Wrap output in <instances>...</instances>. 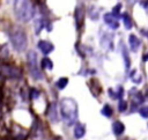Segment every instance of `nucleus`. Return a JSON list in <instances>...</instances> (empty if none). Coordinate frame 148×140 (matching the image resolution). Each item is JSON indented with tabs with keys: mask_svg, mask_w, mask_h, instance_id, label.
<instances>
[{
	"mask_svg": "<svg viewBox=\"0 0 148 140\" xmlns=\"http://www.w3.org/2000/svg\"><path fill=\"white\" fill-rule=\"evenodd\" d=\"M101 112H102V115L103 116H105V117H108V118H110L111 116H112V108L109 105V104H104V106L102 108V110H101Z\"/></svg>",
	"mask_w": 148,
	"mask_h": 140,
	"instance_id": "obj_17",
	"label": "nucleus"
},
{
	"mask_svg": "<svg viewBox=\"0 0 148 140\" xmlns=\"http://www.w3.org/2000/svg\"><path fill=\"white\" fill-rule=\"evenodd\" d=\"M123 21H124V27L126 29H131L133 27V22H132V19L131 16L127 14V13H124L123 15Z\"/></svg>",
	"mask_w": 148,
	"mask_h": 140,
	"instance_id": "obj_14",
	"label": "nucleus"
},
{
	"mask_svg": "<svg viewBox=\"0 0 148 140\" xmlns=\"http://www.w3.org/2000/svg\"><path fill=\"white\" fill-rule=\"evenodd\" d=\"M59 111L62 120L68 125H73L77 119V103L71 97H64L59 103Z\"/></svg>",
	"mask_w": 148,
	"mask_h": 140,
	"instance_id": "obj_1",
	"label": "nucleus"
},
{
	"mask_svg": "<svg viewBox=\"0 0 148 140\" xmlns=\"http://www.w3.org/2000/svg\"><path fill=\"white\" fill-rule=\"evenodd\" d=\"M27 60H28V68H29L30 75L36 80H40L42 79V72H40V69L38 68V65H37V54H36V52L35 51H29Z\"/></svg>",
	"mask_w": 148,
	"mask_h": 140,
	"instance_id": "obj_5",
	"label": "nucleus"
},
{
	"mask_svg": "<svg viewBox=\"0 0 148 140\" xmlns=\"http://www.w3.org/2000/svg\"><path fill=\"white\" fill-rule=\"evenodd\" d=\"M39 96H40V91L37 90V89H35V88H32L31 91H30V97H31V100H37Z\"/></svg>",
	"mask_w": 148,
	"mask_h": 140,
	"instance_id": "obj_20",
	"label": "nucleus"
},
{
	"mask_svg": "<svg viewBox=\"0 0 148 140\" xmlns=\"http://www.w3.org/2000/svg\"><path fill=\"white\" fill-rule=\"evenodd\" d=\"M140 5H141V7H143V8L148 9V1H141V2H140Z\"/></svg>",
	"mask_w": 148,
	"mask_h": 140,
	"instance_id": "obj_22",
	"label": "nucleus"
},
{
	"mask_svg": "<svg viewBox=\"0 0 148 140\" xmlns=\"http://www.w3.org/2000/svg\"><path fill=\"white\" fill-rule=\"evenodd\" d=\"M14 13L16 17L22 22H28L32 19L35 14L34 3L27 0H20L14 2Z\"/></svg>",
	"mask_w": 148,
	"mask_h": 140,
	"instance_id": "obj_2",
	"label": "nucleus"
},
{
	"mask_svg": "<svg viewBox=\"0 0 148 140\" xmlns=\"http://www.w3.org/2000/svg\"><path fill=\"white\" fill-rule=\"evenodd\" d=\"M139 112H140V115H141L142 118L148 119V106H141L140 110H139Z\"/></svg>",
	"mask_w": 148,
	"mask_h": 140,
	"instance_id": "obj_21",
	"label": "nucleus"
},
{
	"mask_svg": "<svg viewBox=\"0 0 148 140\" xmlns=\"http://www.w3.org/2000/svg\"><path fill=\"white\" fill-rule=\"evenodd\" d=\"M40 66H42L43 69L51 71V69L53 68V62L51 61V59H49V58H44V59H42V64H40Z\"/></svg>",
	"mask_w": 148,
	"mask_h": 140,
	"instance_id": "obj_15",
	"label": "nucleus"
},
{
	"mask_svg": "<svg viewBox=\"0 0 148 140\" xmlns=\"http://www.w3.org/2000/svg\"><path fill=\"white\" fill-rule=\"evenodd\" d=\"M104 22H105L111 29H118V27H119L118 20H117L111 13H106V14H104Z\"/></svg>",
	"mask_w": 148,
	"mask_h": 140,
	"instance_id": "obj_8",
	"label": "nucleus"
},
{
	"mask_svg": "<svg viewBox=\"0 0 148 140\" xmlns=\"http://www.w3.org/2000/svg\"><path fill=\"white\" fill-rule=\"evenodd\" d=\"M67 83H68V79H67V78H59V80L56 82V86H57L58 89L62 90V89L66 88Z\"/></svg>",
	"mask_w": 148,
	"mask_h": 140,
	"instance_id": "obj_16",
	"label": "nucleus"
},
{
	"mask_svg": "<svg viewBox=\"0 0 148 140\" xmlns=\"http://www.w3.org/2000/svg\"><path fill=\"white\" fill-rule=\"evenodd\" d=\"M142 60L143 61H148V53H146L145 56H142Z\"/></svg>",
	"mask_w": 148,
	"mask_h": 140,
	"instance_id": "obj_23",
	"label": "nucleus"
},
{
	"mask_svg": "<svg viewBox=\"0 0 148 140\" xmlns=\"http://www.w3.org/2000/svg\"><path fill=\"white\" fill-rule=\"evenodd\" d=\"M112 131H113V133H114L116 135H121V134L124 133V131H125V125H124L121 121L116 120V121H113V124H112Z\"/></svg>",
	"mask_w": 148,
	"mask_h": 140,
	"instance_id": "obj_12",
	"label": "nucleus"
},
{
	"mask_svg": "<svg viewBox=\"0 0 148 140\" xmlns=\"http://www.w3.org/2000/svg\"><path fill=\"white\" fill-rule=\"evenodd\" d=\"M9 39H10V43H12L13 47L17 52H22L27 49L28 38H27V35H25L24 30L21 29L20 27H15V28L12 29V31L9 32Z\"/></svg>",
	"mask_w": 148,
	"mask_h": 140,
	"instance_id": "obj_3",
	"label": "nucleus"
},
{
	"mask_svg": "<svg viewBox=\"0 0 148 140\" xmlns=\"http://www.w3.org/2000/svg\"><path fill=\"white\" fill-rule=\"evenodd\" d=\"M84 5L83 2H77L76 7H75V22L77 28H80L83 24L84 21Z\"/></svg>",
	"mask_w": 148,
	"mask_h": 140,
	"instance_id": "obj_6",
	"label": "nucleus"
},
{
	"mask_svg": "<svg viewBox=\"0 0 148 140\" xmlns=\"http://www.w3.org/2000/svg\"><path fill=\"white\" fill-rule=\"evenodd\" d=\"M123 57H124V60H125V67L126 68H130V65H131V60H130V56H128V51L125 46H123Z\"/></svg>",
	"mask_w": 148,
	"mask_h": 140,
	"instance_id": "obj_18",
	"label": "nucleus"
},
{
	"mask_svg": "<svg viewBox=\"0 0 148 140\" xmlns=\"http://www.w3.org/2000/svg\"><path fill=\"white\" fill-rule=\"evenodd\" d=\"M37 45H38V49L44 54H49V53H51L54 50V45L51 42H49V40H39Z\"/></svg>",
	"mask_w": 148,
	"mask_h": 140,
	"instance_id": "obj_7",
	"label": "nucleus"
},
{
	"mask_svg": "<svg viewBox=\"0 0 148 140\" xmlns=\"http://www.w3.org/2000/svg\"><path fill=\"white\" fill-rule=\"evenodd\" d=\"M118 110L120 112H124V111L127 110V103H126V101H124V100H120L119 101V103H118Z\"/></svg>",
	"mask_w": 148,
	"mask_h": 140,
	"instance_id": "obj_19",
	"label": "nucleus"
},
{
	"mask_svg": "<svg viewBox=\"0 0 148 140\" xmlns=\"http://www.w3.org/2000/svg\"><path fill=\"white\" fill-rule=\"evenodd\" d=\"M128 42H130L131 50L134 51V52H136L138 49H139V46H140V39H139L135 35L132 34V35H130V37H128Z\"/></svg>",
	"mask_w": 148,
	"mask_h": 140,
	"instance_id": "obj_13",
	"label": "nucleus"
},
{
	"mask_svg": "<svg viewBox=\"0 0 148 140\" xmlns=\"http://www.w3.org/2000/svg\"><path fill=\"white\" fill-rule=\"evenodd\" d=\"M126 140H133V139H131V138H127V139H126Z\"/></svg>",
	"mask_w": 148,
	"mask_h": 140,
	"instance_id": "obj_25",
	"label": "nucleus"
},
{
	"mask_svg": "<svg viewBox=\"0 0 148 140\" xmlns=\"http://www.w3.org/2000/svg\"><path fill=\"white\" fill-rule=\"evenodd\" d=\"M131 91H132V93H134V95L130 93V95H131V100H132V103H133L134 105H140V104L143 102V95H142V93H141V91H139V90H136V89H132Z\"/></svg>",
	"mask_w": 148,
	"mask_h": 140,
	"instance_id": "obj_9",
	"label": "nucleus"
},
{
	"mask_svg": "<svg viewBox=\"0 0 148 140\" xmlns=\"http://www.w3.org/2000/svg\"><path fill=\"white\" fill-rule=\"evenodd\" d=\"M84 134H86V126H84V124L77 123L75 125V127H74V137L76 139H81V138L84 137Z\"/></svg>",
	"mask_w": 148,
	"mask_h": 140,
	"instance_id": "obj_11",
	"label": "nucleus"
},
{
	"mask_svg": "<svg viewBox=\"0 0 148 140\" xmlns=\"http://www.w3.org/2000/svg\"><path fill=\"white\" fill-rule=\"evenodd\" d=\"M0 76L7 79H20L22 76V73L18 67L12 64L0 62Z\"/></svg>",
	"mask_w": 148,
	"mask_h": 140,
	"instance_id": "obj_4",
	"label": "nucleus"
},
{
	"mask_svg": "<svg viewBox=\"0 0 148 140\" xmlns=\"http://www.w3.org/2000/svg\"><path fill=\"white\" fill-rule=\"evenodd\" d=\"M2 140H3V139H2Z\"/></svg>",
	"mask_w": 148,
	"mask_h": 140,
	"instance_id": "obj_26",
	"label": "nucleus"
},
{
	"mask_svg": "<svg viewBox=\"0 0 148 140\" xmlns=\"http://www.w3.org/2000/svg\"><path fill=\"white\" fill-rule=\"evenodd\" d=\"M53 140H61V138H59V137H56Z\"/></svg>",
	"mask_w": 148,
	"mask_h": 140,
	"instance_id": "obj_24",
	"label": "nucleus"
},
{
	"mask_svg": "<svg viewBox=\"0 0 148 140\" xmlns=\"http://www.w3.org/2000/svg\"><path fill=\"white\" fill-rule=\"evenodd\" d=\"M46 115L49 117V119L51 121H57L58 120V116H57V106L54 103H51L47 108V111H46Z\"/></svg>",
	"mask_w": 148,
	"mask_h": 140,
	"instance_id": "obj_10",
	"label": "nucleus"
}]
</instances>
